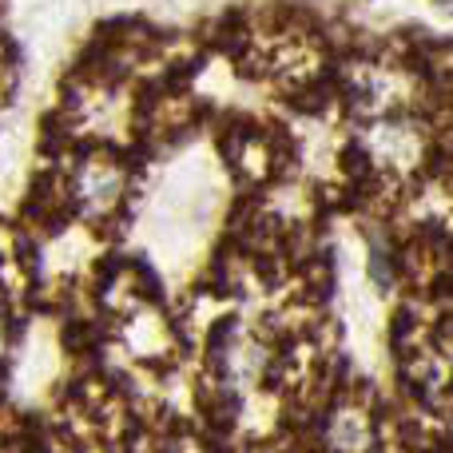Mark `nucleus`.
Masks as SVG:
<instances>
[]
</instances>
